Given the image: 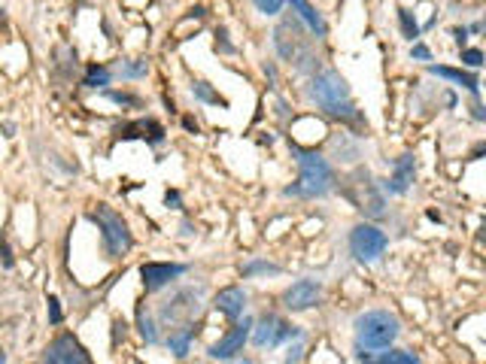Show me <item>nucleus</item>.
Here are the masks:
<instances>
[{
	"instance_id": "f257e3e1",
	"label": "nucleus",
	"mask_w": 486,
	"mask_h": 364,
	"mask_svg": "<svg viewBox=\"0 0 486 364\" xmlns=\"http://www.w3.org/2000/svg\"><path fill=\"white\" fill-rule=\"evenodd\" d=\"M274 46L283 55V61H292L298 73H313L319 67V55H316V36L304 34L298 16H286L274 31Z\"/></svg>"
},
{
	"instance_id": "f03ea898",
	"label": "nucleus",
	"mask_w": 486,
	"mask_h": 364,
	"mask_svg": "<svg viewBox=\"0 0 486 364\" xmlns=\"http://www.w3.org/2000/svg\"><path fill=\"white\" fill-rule=\"evenodd\" d=\"M310 97L316 101V106H319L325 116H332V118H344V121L359 118L356 103H352V97H349L347 82H344V76H340V73H334V70L316 73V76L310 79Z\"/></svg>"
},
{
	"instance_id": "7ed1b4c3",
	"label": "nucleus",
	"mask_w": 486,
	"mask_h": 364,
	"mask_svg": "<svg viewBox=\"0 0 486 364\" xmlns=\"http://www.w3.org/2000/svg\"><path fill=\"white\" fill-rule=\"evenodd\" d=\"M401 331L398 325V315L389 313V310H371L356 319V349L359 355H371V352H380V349H389L395 343V337Z\"/></svg>"
},
{
	"instance_id": "20e7f679",
	"label": "nucleus",
	"mask_w": 486,
	"mask_h": 364,
	"mask_svg": "<svg viewBox=\"0 0 486 364\" xmlns=\"http://www.w3.org/2000/svg\"><path fill=\"white\" fill-rule=\"evenodd\" d=\"M292 155L298 158V167H301V186H289L286 194H298V198H322V194L332 191L334 173H332V167H328L325 158H319L316 152H307V149H298V146H292Z\"/></svg>"
},
{
	"instance_id": "39448f33",
	"label": "nucleus",
	"mask_w": 486,
	"mask_h": 364,
	"mask_svg": "<svg viewBox=\"0 0 486 364\" xmlns=\"http://www.w3.org/2000/svg\"><path fill=\"white\" fill-rule=\"evenodd\" d=\"M344 194H347V201L356 206L359 213H364V216H371V218H377V216H383V191H380V186H377V179L368 173V170H356V173H349L347 179H344Z\"/></svg>"
},
{
	"instance_id": "423d86ee",
	"label": "nucleus",
	"mask_w": 486,
	"mask_h": 364,
	"mask_svg": "<svg viewBox=\"0 0 486 364\" xmlns=\"http://www.w3.org/2000/svg\"><path fill=\"white\" fill-rule=\"evenodd\" d=\"M91 222L101 228V237H104V249L109 258H122L128 249H131V231L128 225L122 222V216H116L109 206H97V210L91 213Z\"/></svg>"
},
{
	"instance_id": "0eeeda50",
	"label": "nucleus",
	"mask_w": 486,
	"mask_h": 364,
	"mask_svg": "<svg viewBox=\"0 0 486 364\" xmlns=\"http://www.w3.org/2000/svg\"><path fill=\"white\" fill-rule=\"evenodd\" d=\"M386 246H389L386 234L374 225H356L349 234V249L359 261H377L386 252Z\"/></svg>"
},
{
	"instance_id": "6e6552de",
	"label": "nucleus",
	"mask_w": 486,
	"mask_h": 364,
	"mask_svg": "<svg viewBox=\"0 0 486 364\" xmlns=\"http://www.w3.org/2000/svg\"><path fill=\"white\" fill-rule=\"evenodd\" d=\"M249 334H252L255 346H277V343H283V340H289V337H301V331L295 325H286L274 313H264L259 319V325H252Z\"/></svg>"
},
{
	"instance_id": "1a4fd4ad",
	"label": "nucleus",
	"mask_w": 486,
	"mask_h": 364,
	"mask_svg": "<svg viewBox=\"0 0 486 364\" xmlns=\"http://www.w3.org/2000/svg\"><path fill=\"white\" fill-rule=\"evenodd\" d=\"M198 298H201V291H194V288H182V291H177L174 298L162 303V322H164V325L192 322L194 315H198V310H201Z\"/></svg>"
},
{
	"instance_id": "9d476101",
	"label": "nucleus",
	"mask_w": 486,
	"mask_h": 364,
	"mask_svg": "<svg viewBox=\"0 0 486 364\" xmlns=\"http://www.w3.org/2000/svg\"><path fill=\"white\" fill-rule=\"evenodd\" d=\"M43 361H49V364H89L91 358H89V352H85L70 334H61V337H55L52 343L46 346Z\"/></svg>"
},
{
	"instance_id": "9b49d317",
	"label": "nucleus",
	"mask_w": 486,
	"mask_h": 364,
	"mask_svg": "<svg viewBox=\"0 0 486 364\" xmlns=\"http://www.w3.org/2000/svg\"><path fill=\"white\" fill-rule=\"evenodd\" d=\"M319 298H322V285L316 283V279H298V283H292V285L286 288L283 303H286V310L301 313V310L316 307V303H319Z\"/></svg>"
},
{
	"instance_id": "f8f14e48",
	"label": "nucleus",
	"mask_w": 486,
	"mask_h": 364,
	"mask_svg": "<svg viewBox=\"0 0 486 364\" xmlns=\"http://www.w3.org/2000/svg\"><path fill=\"white\" fill-rule=\"evenodd\" d=\"M186 273V264H162V261H149L140 267V276H143V285L146 291H158L170 285L177 276Z\"/></svg>"
},
{
	"instance_id": "ddd939ff",
	"label": "nucleus",
	"mask_w": 486,
	"mask_h": 364,
	"mask_svg": "<svg viewBox=\"0 0 486 364\" xmlns=\"http://www.w3.org/2000/svg\"><path fill=\"white\" fill-rule=\"evenodd\" d=\"M249 331H252V319H243L240 325H234L222 340H219V343L210 346V358H234L237 352L243 349V343H247Z\"/></svg>"
},
{
	"instance_id": "4468645a",
	"label": "nucleus",
	"mask_w": 486,
	"mask_h": 364,
	"mask_svg": "<svg viewBox=\"0 0 486 364\" xmlns=\"http://www.w3.org/2000/svg\"><path fill=\"white\" fill-rule=\"evenodd\" d=\"M216 310L225 313L228 319H237V315H243V310H247V295H243V288L231 285V288H222L216 295Z\"/></svg>"
},
{
	"instance_id": "2eb2a0df",
	"label": "nucleus",
	"mask_w": 486,
	"mask_h": 364,
	"mask_svg": "<svg viewBox=\"0 0 486 364\" xmlns=\"http://www.w3.org/2000/svg\"><path fill=\"white\" fill-rule=\"evenodd\" d=\"M289 6H292V12H295V16L307 24L310 28V34L316 36V40H319V36H325V19L319 16V9H313V4L310 0H289Z\"/></svg>"
},
{
	"instance_id": "dca6fc26",
	"label": "nucleus",
	"mask_w": 486,
	"mask_h": 364,
	"mask_svg": "<svg viewBox=\"0 0 486 364\" xmlns=\"http://www.w3.org/2000/svg\"><path fill=\"white\" fill-rule=\"evenodd\" d=\"M116 133H119V137H125V140L143 137V140H149V143H155V146L164 140V128L158 125V121H134V125H119Z\"/></svg>"
},
{
	"instance_id": "f3484780",
	"label": "nucleus",
	"mask_w": 486,
	"mask_h": 364,
	"mask_svg": "<svg viewBox=\"0 0 486 364\" xmlns=\"http://www.w3.org/2000/svg\"><path fill=\"white\" fill-rule=\"evenodd\" d=\"M410 182H413V158H410V155H401L398 161H395L392 179L386 182V191H392V194H405V191L410 188Z\"/></svg>"
},
{
	"instance_id": "a211bd4d",
	"label": "nucleus",
	"mask_w": 486,
	"mask_h": 364,
	"mask_svg": "<svg viewBox=\"0 0 486 364\" xmlns=\"http://www.w3.org/2000/svg\"><path fill=\"white\" fill-rule=\"evenodd\" d=\"M429 70L435 73V76H444V79H450V82H459L462 89H468L471 94L480 91V82H477V76H474V73H462V70H453V67H437V64H432Z\"/></svg>"
},
{
	"instance_id": "6ab92c4d",
	"label": "nucleus",
	"mask_w": 486,
	"mask_h": 364,
	"mask_svg": "<svg viewBox=\"0 0 486 364\" xmlns=\"http://www.w3.org/2000/svg\"><path fill=\"white\" fill-rule=\"evenodd\" d=\"M192 337H194V325L192 322H186L179 328V331H174L170 334V340H167V346H170V352H174V355H186L189 352V343H192Z\"/></svg>"
},
{
	"instance_id": "aec40b11",
	"label": "nucleus",
	"mask_w": 486,
	"mask_h": 364,
	"mask_svg": "<svg viewBox=\"0 0 486 364\" xmlns=\"http://www.w3.org/2000/svg\"><path fill=\"white\" fill-rule=\"evenodd\" d=\"M383 352V349H380ZM359 361H380V364H417L420 358L413 352H401V349H392V352H383V355H362Z\"/></svg>"
},
{
	"instance_id": "412c9836",
	"label": "nucleus",
	"mask_w": 486,
	"mask_h": 364,
	"mask_svg": "<svg viewBox=\"0 0 486 364\" xmlns=\"http://www.w3.org/2000/svg\"><path fill=\"white\" fill-rule=\"evenodd\" d=\"M192 94L198 97V101H204V103H216V106H225V97H222V94H216V91H213V89H210V85H207V82H194V85H192Z\"/></svg>"
},
{
	"instance_id": "4be33fe9",
	"label": "nucleus",
	"mask_w": 486,
	"mask_h": 364,
	"mask_svg": "<svg viewBox=\"0 0 486 364\" xmlns=\"http://www.w3.org/2000/svg\"><path fill=\"white\" fill-rule=\"evenodd\" d=\"M85 89H104V85H109V70L106 67H89V76L82 79Z\"/></svg>"
},
{
	"instance_id": "5701e85b",
	"label": "nucleus",
	"mask_w": 486,
	"mask_h": 364,
	"mask_svg": "<svg viewBox=\"0 0 486 364\" xmlns=\"http://www.w3.org/2000/svg\"><path fill=\"white\" fill-rule=\"evenodd\" d=\"M398 21H401V31H405L407 40H417L420 24H417V19H413V12L410 9H398Z\"/></svg>"
},
{
	"instance_id": "b1692460",
	"label": "nucleus",
	"mask_w": 486,
	"mask_h": 364,
	"mask_svg": "<svg viewBox=\"0 0 486 364\" xmlns=\"http://www.w3.org/2000/svg\"><path fill=\"white\" fill-rule=\"evenodd\" d=\"M137 325H140V337L146 340V343H155V340H158V334H155V325H152V319H149V315H146L143 310L137 313Z\"/></svg>"
},
{
	"instance_id": "393cba45",
	"label": "nucleus",
	"mask_w": 486,
	"mask_h": 364,
	"mask_svg": "<svg viewBox=\"0 0 486 364\" xmlns=\"http://www.w3.org/2000/svg\"><path fill=\"white\" fill-rule=\"evenodd\" d=\"M255 273H279V267L271 261H249L243 267V276H255Z\"/></svg>"
},
{
	"instance_id": "a878e982",
	"label": "nucleus",
	"mask_w": 486,
	"mask_h": 364,
	"mask_svg": "<svg viewBox=\"0 0 486 364\" xmlns=\"http://www.w3.org/2000/svg\"><path fill=\"white\" fill-rule=\"evenodd\" d=\"M146 70H149V64L140 58V61H131V64H125L122 67V76H128V79H137V76H146Z\"/></svg>"
},
{
	"instance_id": "bb28decb",
	"label": "nucleus",
	"mask_w": 486,
	"mask_h": 364,
	"mask_svg": "<svg viewBox=\"0 0 486 364\" xmlns=\"http://www.w3.org/2000/svg\"><path fill=\"white\" fill-rule=\"evenodd\" d=\"M259 12H267V16H277L279 9H283V0H252Z\"/></svg>"
},
{
	"instance_id": "cd10ccee",
	"label": "nucleus",
	"mask_w": 486,
	"mask_h": 364,
	"mask_svg": "<svg viewBox=\"0 0 486 364\" xmlns=\"http://www.w3.org/2000/svg\"><path fill=\"white\" fill-rule=\"evenodd\" d=\"M462 64L480 67V64H483V52H480V49H468V52H462Z\"/></svg>"
},
{
	"instance_id": "c85d7f7f",
	"label": "nucleus",
	"mask_w": 486,
	"mask_h": 364,
	"mask_svg": "<svg viewBox=\"0 0 486 364\" xmlns=\"http://www.w3.org/2000/svg\"><path fill=\"white\" fill-rule=\"evenodd\" d=\"M106 97L113 103H119V106H131V103H137V97H131V94H119V91H106Z\"/></svg>"
},
{
	"instance_id": "c756f323",
	"label": "nucleus",
	"mask_w": 486,
	"mask_h": 364,
	"mask_svg": "<svg viewBox=\"0 0 486 364\" xmlns=\"http://www.w3.org/2000/svg\"><path fill=\"white\" fill-rule=\"evenodd\" d=\"M49 322H61V307H58V300L55 298H49Z\"/></svg>"
},
{
	"instance_id": "7c9ffc66",
	"label": "nucleus",
	"mask_w": 486,
	"mask_h": 364,
	"mask_svg": "<svg viewBox=\"0 0 486 364\" xmlns=\"http://www.w3.org/2000/svg\"><path fill=\"white\" fill-rule=\"evenodd\" d=\"M413 58H420V61H429L432 58V52H429V49H425L422 43H413V52H410Z\"/></svg>"
},
{
	"instance_id": "2f4dec72",
	"label": "nucleus",
	"mask_w": 486,
	"mask_h": 364,
	"mask_svg": "<svg viewBox=\"0 0 486 364\" xmlns=\"http://www.w3.org/2000/svg\"><path fill=\"white\" fill-rule=\"evenodd\" d=\"M164 203H167V206H174V210H179V194H177V191H167Z\"/></svg>"
},
{
	"instance_id": "473e14b6",
	"label": "nucleus",
	"mask_w": 486,
	"mask_h": 364,
	"mask_svg": "<svg viewBox=\"0 0 486 364\" xmlns=\"http://www.w3.org/2000/svg\"><path fill=\"white\" fill-rule=\"evenodd\" d=\"M0 255H4V267H12V255H9L6 243H0Z\"/></svg>"
},
{
	"instance_id": "72a5a7b5",
	"label": "nucleus",
	"mask_w": 486,
	"mask_h": 364,
	"mask_svg": "<svg viewBox=\"0 0 486 364\" xmlns=\"http://www.w3.org/2000/svg\"><path fill=\"white\" fill-rule=\"evenodd\" d=\"M453 36H456V43L462 46V43L468 40V28H456V31H453Z\"/></svg>"
},
{
	"instance_id": "f704fd0d",
	"label": "nucleus",
	"mask_w": 486,
	"mask_h": 364,
	"mask_svg": "<svg viewBox=\"0 0 486 364\" xmlns=\"http://www.w3.org/2000/svg\"><path fill=\"white\" fill-rule=\"evenodd\" d=\"M301 352H304L301 346H292L289 349V361H301Z\"/></svg>"
},
{
	"instance_id": "c9c22d12",
	"label": "nucleus",
	"mask_w": 486,
	"mask_h": 364,
	"mask_svg": "<svg viewBox=\"0 0 486 364\" xmlns=\"http://www.w3.org/2000/svg\"><path fill=\"white\" fill-rule=\"evenodd\" d=\"M4 361H6V358H4V355H0V364H4Z\"/></svg>"
}]
</instances>
